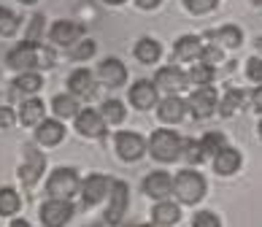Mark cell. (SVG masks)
<instances>
[{
	"instance_id": "obj_1",
	"label": "cell",
	"mask_w": 262,
	"mask_h": 227,
	"mask_svg": "<svg viewBox=\"0 0 262 227\" xmlns=\"http://www.w3.org/2000/svg\"><path fill=\"white\" fill-rule=\"evenodd\" d=\"M57 63L54 49L35 44V41H22L19 46H14L11 52L6 54V68L11 71H49Z\"/></svg>"
},
{
	"instance_id": "obj_2",
	"label": "cell",
	"mask_w": 262,
	"mask_h": 227,
	"mask_svg": "<svg viewBox=\"0 0 262 227\" xmlns=\"http://www.w3.org/2000/svg\"><path fill=\"white\" fill-rule=\"evenodd\" d=\"M206 190H208V184L203 179V173L192 171V168L176 173V179H173V195L184 205H198L206 197Z\"/></svg>"
},
{
	"instance_id": "obj_3",
	"label": "cell",
	"mask_w": 262,
	"mask_h": 227,
	"mask_svg": "<svg viewBox=\"0 0 262 227\" xmlns=\"http://www.w3.org/2000/svg\"><path fill=\"white\" fill-rule=\"evenodd\" d=\"M184 141L173 130H154L149 138V154L160 162H176L181 157Z\"/></svg>"
},
{
	"instance_id": "obj_4",
	"label": "cell",
	"mask_w": 262,
	"mask_h": 227,
	"mask_svg": "<svg viewBox=\"0 0 262 227\" xmlns=\"http://www.w3.org/2000/svg\"><path fill=\"white\" fill-rule=\"evenodd\" d=\"M79 190H81V179L73 168H57L46 181V192H49V197H57V200H71Z\"/></svg>"
},
{
	"instance_id": "obj_5",
	"label": "cell",
	"mask_w": 262,
	"mask_h": 227,
	"mask_svg": "<svg viewBox=\"0 0 262 227\" xmlns=\"http://www.w3.org/2000/svg\"><path fill=\"white\" fill-rule=\"evenodd\" d=\"M187 108L192 111L195 119H208V116H213V111L219 108L216 90H213L211 84L208 87H195V90L189 92V97H187Z\"/></svg>"
},
{
	"instance_id": "obj_6",
	"label": "cell",
	"mask_w": 262,
	"mask_h": 227,
	"mask_svg": "<svg viewBox=\"0 0 262 227\" xmlns=\"http://www.w3.org/2000/svg\"><path fill=\"white\" fill-rule=\"evenodd\" d=\"M43 168H46L43 152H38L35 146H25V149H22V165H19V181H22L27 190H30V187L38 184V179H41V173H43Z\"/></svg>"
},
{
	"instance_id": "obj_7",
	"label": "cell",
	"mask_w": 262,
	"mask_h": 227,
	"mask_svg": "<svg viewBox=\"0 0 262 227\" xmlns=\"http://www.w3.org/2000/svg\"><path fill=\"white\" fill-rule=\"evenodd\" d=\"M114 143H116V154H119L124 162H138L141 157L149 152V143L143 141L141 133H116Z\"/></svg>"
},
{
	"instance_id": "obj_8",
	"label": "cell",
	"mask_w": 262,
	"mask_h": 227,
	"mask_svg": "<svg viewBox=\"0 0 262 227\" xmlns=\"http://www.w3.org/2000/svg\"><path fill=\"white\" fill-rule=\"evenodd\" d=\"M127 205H130V187H127V181H111L105 222H108V224H119L124 211H127Z\"/></svg>"
},
{
	"instance_id": "obj_9",
	"label": "cell",
	"mask_w": 262,
	"mask_h": 227,
	"mask_svg": "<svg viewBox=\"0 0 262 227\" xmlns=\"http://www.w3.org/2000/svg\"><path fill=\"white\" fill-rule=\"evenodd\" d=\"M86 27L81 22H73V19H57V22L49 27V41L54 46H73L84 38Z\"/></svg>"
},
{
	"instance_id": "obj_10",
	"label": "cell",
	"mask_w": 262,
	"mask_h": 227,
	"mask_svg": "<svg viewBox=\"0 0 262 227\" xmlns=\"http://www.w3.org/2000/svg\"><path fill=\"white\" fill-rule=\"evenodd\" d=\"M73 216V203L71 200H57V197H49L41 205V222L43 227H65Z\"/></svg>"
},
{
	"instance_id": "obj_11",
	"label": "cell",
	"mask_w": 262,
	"mask_h": 227,
	"mask_svg": "<svg viewBox=\"0 0 262 227\" xmlns=\"http://www.w3.org/2000/svg\"><path fill=\"white\" fill-rule=\"evenodd\" d=\"M187 84H189V78L176 63L160 68L157 76H154V87L162 92H168V95H179L181 90H187Z\"/></svg>"
},
{
	"instance_id": "obj_12",
	"label": "cell",
	"mask_w": 262,
	"mask_h": 227,
	"mask_svg": "<svg viewBox=\"0 0 262 227\" xmlns=\"http://www.w3.org/2000/svg\"><path fill=\"white\" fill-rule=\"evenodd\" d=\"M105 122L100 111H95V108H81L79 114H76V130L79 135L84 138H92V141H98V138L105 135Z\"/></svg>"
},
{
	"instance_id": "obj_13",
	"label": "cell",
	"mask_w": 262,
	"mask_h": 227,
	"mask_svg": "<svg viewBox=\"0 0 262 227\" xmlns=\"http://www.w3.org/2000/svg\"><path fill=\"white\" fill-rule=\"evenodd\" d=\"M108 192H111V179L105 173H90L84 179V184H81L84 205H98Z\"/></svg>"
},
{
	"instance_id": "obj_14",
	"label": "cell",
	"mask_w": 262,
	"mask_h": 227,
	"mask_svg": "<svg viewBox=\"0 0 262 227\" xmlns=\"http://www.w3.org/2000/svg\"><path fill=\"white\" fill-rule=\"evenodd\" d=\"M68 92L73 97H79V100H92L95 92H98V87H95V76L86 71V68H79V71H73L68 76Z\"/></svg>"
},
{
	"instance_id": "obj_15",
	"label": "cell",
	"mask_w": 262,
	"mask_h": 227,
	"mask_svg": "<svg viewBox=\"0 0 262 227\" xmlns=\"http://www.w3.org/2000/svg\"><path fill=\"white\" fill-rule=\"evenodd\" d=\"M157 92H160V90L154 87V81L141 78V81H135V84L130 87L127 97H130L133 108H138V111H149V108L157 106Z\"/></svg>"
},
{
	"instance_id": "obj_16",
	"label": "cell",
	"mask_w": 262,
	"mask_h": 227,
	"mask_svg": "<svg viewBox=\"0 0 262 227\" xmlns=\"http://www.w3.org/2000/svg\"><path fill=\"white\" fill-rule=\"evenodd\" d=\"M143 195H149L151 200H165L173 195V176L168 171H154L143 179Z\"/></svg>"
},
{
	"instance_id": "obj_17",
	"label": "cell",
	"mask_w": 262,
	"mask_h": 227,
	"mask_svg": "<svg viewBox=\"0 0 262 227\" xmlns=\"http://www.w3.org/2000/svg\"><path fill=\"white\" fill-rule=\"evenodd\" d=\"M98 78L105 87H122L127 81V68L122 65V60H116V57H105L98 65Z\"/></svg>"
},
{
	"instance_id": "obj_18",
	"label": "cell",
	"mask_w": 262,
	"mask_h": 227,
	"mask_svg": "<svg viewBox=\"0 0 262 227\" xmlns=\"http://www.w3.org/2000/svg\"><path fill=\"white\" fill-rule=\"evenodd\" d=\"M203 52V41L198 35H181L176 44H173V63H189L198 60Z\"/></svg>"
},
{
	"instance_id": "obj_19",
	"label": "cell",
	"mask_w": 262,
	"mask_h": 227,
	"mask_svg": "<svg viewBox=\"0 0 262 227\" xmlns=\"http://www.w3.org/2000/svg\"><path fill=\"white\" fill-rule=\"evenodd\" d=\"M46 116V106L38 100V97H27V100H22V106H19L16 111V119L22 122L25 127H38L43 122Z\"/></svg>"
},
{
	"instance_id": "obj_20",
	"label": "cell",
	"mask_w": 262,
	"mask_h": 227,
	"mask_svg": "<svg viewBox=\"0 0 262 227\" xmlns=\"http://www.w3.org/2000/svg\"><path fill=\"white\" fill-rule=\"evenodd\" d=\"M241 162H244V157H241L238 149H232V146H225V149H219L213 154V171L219 176H232L241 168Z\"/></svg>"
},
{
	"instance_id": "obj_21",
	"label": "cell",
	"mask_w": 262,
	"mask_h": 227,
	"mask_svg": "<svg viewBox=\"0 0 262 227\" xmlns=\"http://www.w3.org/2000/svg\"><path fill=\"white\" fill-rule=\"evenodd\" d=\"M62 138H65V127L60 119H43L35 127V141L41 146H57L62 143Z\"/></svg>"
},
{
	"instance_id": "obj_22",
	"label": "cell",
	"mask_w": 262,
	"mask_h": 227,
	"mask_svg": "<svg viewBox=\"0 0 262 227\" xmlns=\"http://www.w3.org/2000/svg\"><path fill=\"white\" fill-rule=\"evenodd\" d=\"M184 114H187V100H181L179 95H168L165 100H160L157 106V116L162 122H181Z\"/></svg>"
},
{
	"instance_id": "obj_23",
	"label": "cell",
	"mask_w": 262,
	"mask_h": 227,
	"mask_svg": "<svg viewBox=\"0 0 262 227\" xmlns=\"http://www.w3.org/2000/svg\"><path fill=\"white\" fill-rule=\"evenodd\" d=\"M206 35L216 46H225V49H238L244 44V33H241V27H235V25H225V27H219V30H208Z\"/></svg>"
},
{
	"instance_id": "obj_24",
	"label": "cell",
	"mask_w": 262,
	"mask_h": 227,
	"mask_svg": "<svg viewBox=\"0 0 262 227\" xmlns=\"http://www.w3.org/2000/svg\"><path fill=\"white\" fill-rule=\"evenodd\" d=\"M133 54H135V60H138V63L154 65L160 60V54H162V46H160V41H154V38H141V41L135 44Z\"/></svg>"
},
{
	"instance_id": "obj_25",
	"label": "cell",
	"mask_w": 262,
	"mask_h": 227,
	"mask_svg": "<svg viewBox=\"0 0 262 227\" xmlns=\"http://www.w3.org/2000/svg\"><path fill=\"white\" fill-rule=\"evenodd\" d=\"M52 111H54L57 119H76V114H79V97L54 95L52 97Z\"/></svg>"
},
{
	"instance_id": "obj_26",
	"label": "cell",
	"mask_w": 262,
	"mask_h": 227,
	"mask_svg": "<svg viewBox=\"0 0 262 227\" xmlns=\"http://www.w3.org/2000/svg\"><path fill=\"white\" fill-rule=\"evenodd\" d=\"M151 219L160 222V224L173 227V224H179V219H181V209L176 203H170V200H160L157 205H154V211H151Z\"/></svg>"
},
{
	"instance_id": "obj_27",
	"label": "cell",
	"mask_w": 262,
	"mask_h": 227,
	"mask_svg": "<svg viewBox=\"0 0 262 227\" xmlns=\"http://www.w3.org/2000/svg\"><path fill=\"white\" fill-rule=\"evenodd\" d=\"M14 87L22 95H35L43 87V76H41V71H22L14 78Z\"/></svg>"
},
{
	"instance_id": "obj_28",
	"label": "cell",
	"mask_w": 262,
	"mask_h": 227,
	"mask_svg": "<svg viewBox=\"0 0 262 227\" xmlns=\"http://www.w3.org/2000/svg\"><path fill=\"white\" fill-rule=\"evenodd\" d=\"M244 100H246V92L238 90V87H230V90L225 92V97L219 100V114L222 116H232L241 106H244Z\"/></svg>"
},
{
	"instance_id": "obj_29",
	"label": "cell",
	"mask_w": 262,
	"mask_h": 227,
	"mask_svg": "<svg viewBox=\"0 0 262 227\" xmlns=\"http://www.w3.org/2000/svg\"><path fill=\"white\" fill-rule=\"evenodd\" d=\"M100 114H103V119L108 122V125H119V122H124V116H127L124 103L116 100V97H108V100L100 106Z\"/></svg>"
},
{
	"instance_id": "obj_30",
	"label": "cell",
	"mask_w": 262,
	"mask_h": 227,
	"mask_svg": "<svg viewBox=\"0 0 262 227\" xmlns=\"http://www.w3.org/2000/svg\"><path fill=\"white\" fill-rule=\"evenodd\" d=\"M19 205H22L19 192L11 190V187H3L0 190V216H14L19 211Z\"/></svg>"
},
{
	"instance_id": "obj_31",
	"label": "cell",
	"mask_w": 262,
	"mask_h": 227,
	"mask_svg": "<svg viewBox=\"0 0 262 227\" xmlns=\"http://www.w3.org/2000/svg\"><path fill=\"white\" fill-rule=\"evenodd\" d=\"M187 78L195 87H208L213 78H216V68L213 65H206V63H200V65H192V71L187 73Z\"/></svg>"
},
{
	"instance_id": "obj_32",
	"label": "cell",
	"mask_w": 262,
	"mask_h": 227,
	"mask_svg": "<svg viewBox=\"0 0 262 227\" xmlns=\"http://www.w3.org/2000/svg\"><path fill=\"white\" fill-rule=\"evenodd\" d=\"M200 146H203V154L206 157H213L219 149H225L227 143H225V135H222L219 130H211V133H206L200 138Z\"/></svg>"
},
{
	"instance_id": "obj_33",
	"label": "cell",
	"mask_w": 262,
	"mask_h": 227,
	"mask_svg": "<svg viewBox=\"0 0 262 227\" xmlns=\"http://www.w3.org/2000/svg\"><path fill=\"white\" fill-rule=\"evenodd\" d=\"M95 52H98V44H95L92 38H84V41H79V44L71 46L68 57H71V60H90Z\"/></svg>"
},
{
	"instance_id": "obj_34",
	"label": "cell",
	"mask_w": 262,
	"mask_h": 227,
	"mask_svg": "<svg viewBox=\"0 0 262 227\" xmlns=\"http://www.w3.org/2000/svg\"><path fill=\"white\" fill-rule=\"evenodd\" d=\"M19 30V16H14L8 8H0V35L3 38H11Z\"/></svg>"
},
{
	"instance_id": "obj_35",
	"label": "cell",
	"mask_w": 262,
	"mask_h": 227,
	"mask_svg": "<svg viewBox=\"0 0 262 227\" xmlns=\"http://www.w3.org/2000/svg\"><path fill=\"white\" fill-rule=\"evenodd\" d=\"M181 157H184V160H187L189 165H195V162H203V160H206V154H203L200 141H184Z\"/></svg>"
},
{
	"instance_id": "obj_36",
	"label": "cell",
	"mask_w": 262,
	"mask_h": 227,
	"mask_svg": "<svg viewBox=\"0 0 262 227\" xmlns=\"http://www.w3.org/2000/svg\"><path fill=\"white\" fill-rule=\"evenodd\" d=\"M184 6H187L189 14L203 16V14H211L213 8L219 6V0H184Z\"/></svg>"
},
{
	"instance_id": "obj_37",
	"label": "cell",
	"mask_w": 262,
	"mask_h": 227,
	"mask_svg": "<svg viewBox=\"0 0 262 227\" xmlns=\"http://www.w3.org/2000/svg\"><path fill=\"white\" fill-rule=\"evenodd\" d=\"M192 227H222V222L213 211H198L192 216Z\"/></svg>"
},
{
	"instance_id": "obj_38",
	"label": "cell",
	"mask_w": 262,
	"mask_h": 227,
	"mask_svg": "<svg viewBox=\"0 0 262 227\" xmlns=\"http://www.w3.org/2000/svg\"><path fill=\"white\" fill-rule=\"evenodd\" d=\"M198 60L206 63V65H219L222 63V49L219 46H203V52H200Z\"/></svg>"
},
{
	"instance_id": "obj_39",
	"label": "cell",
	"mask_w": 262,
	"mask_h": 227,
	"mask_svg": "<svg viewBox=\"0 0 262 227\" xmlns=\"http://www.w3.org/2000/svg\"><path fill=\"white\" fill-rule=\"evenodd\" d=\"M246 76L251 78V81L262 84V57H251V60L246 63Z\"/></svg>"
},
{
	"instance_id": "obj_40",
	"label": "cell",
	"mask_w": 262,
	"mask_h": 227,
	"mask_svg": "<svg viewBox=\"0 0 262 227\" xmlns=\"http://www.w3.org/2000/svg\"><path fill=\"white\" fill-rule=\"evenodd\" d=\"M41 30H43V16H41V14H35V16H33V22H30V33H27L25 41L41 44Z\"/></svg>"
},
{
	"instance_id": "obj_41",
	"label": "cell",
	"mask_w": 262,
	"mask_h": 227,
	"mask_svg": "<svg viewBox=\"0 0 262 227\" xmlns=\"http://www.w3.org/2000/svg\"><path fill=\"white\" fill-rule=\"evenodd\" d=\"M14 122H16V116H14V111H11V108L0 106V127H3V130H11V127H14Z\"/></svg>"
},
{
	"instance_id": "obj_42",
	"label": "cell",
	"mask_w": 262,
	"mask_h": 227,
	"mask_svg": "<svg viewBox=\"0 0 262 227\" xmlns=\"http://www.w3.org/2000/svg\"><path fill=\"white\" fill-rule=\"evenodd\" d=\"M162 0H135V6L143 8V11H154V8H160Z\"/></svg>"
},
{
	"instance_id": "obj_43",
	"label": "cell",
	"mask_w": 262,
	"mask_h": 227,
	"mask_svg": "<svg viewBox=\"0 0 262 227\" xmlns=\"http://www.w3.org/2000/svg\"><path fill=\"white\" fill-rule=\"evenodd\" d=\"M251 106H254V108H257V111L262 114V84L257 87V90H254V92H251Z\"/></svg>"
},
{
	"instance_id": "obj_44",
	"label": "cell",
	"mask_w": 262,
	"mask_h": 227,
	"mask_svg": "<svg viewBox=\"0 0 262 227\" xmlns=\"http://www.w3.org/2000/svg\"><path fill=\"white\" fill-rule=\"evenodd\" d=\"M11 227H30V222H27V219H14Z\"/></svg>"
},
{
	"instance_id": "obj_45",
	"label": "cell",
	"mask_w": 262,
	"mask_h": 227,
	"mask_svg": "<svg viewBox=\"0 0 262 227\" xmlns=\"http://www.w3.org/2000/svg\"><path fill=\"white\" fill-rule=\"evenodd\" d=\"M103 3H105V6H122L124 0H103Z\"/></svg>"
},
{
	"instance_id": "obj_46",
	"label": "cell",
	"mask_w": 262,
	"mask_h": 227,
	"mask_svg": "<svg viewBox=\"0 0 262 227\" xmlns=\"http://www.w3.org/2000/svg\"><path fill=\"white\" fill-rule=\"evenodd\" d=\"M138 227H168V224H160V222H151V224H138Z\"/></svg>"
},
{
	"instance_id": "obj_47",
	"label": "cell",
	"mask_w": 262,
	"mask_h": 227,
	"mask_svg": "<svg viewBox=\"0 0 262 227\" xmlns=\"http://www.w3.org/2000/svg\"><path fill=\"white\" fill-rule=\"evenodd\" d=\"M19 3H22V6H35L38 0H19Z\"/></svg>"
},
{
	"instance_id": "obj_48",
	"label": "cell",
	"mask_w": 262,
	"mask_h": 227,
	"mask_svg": "<svg viewBox=\"0 0 262 227\" xmlns=\"http://www.w3.org/2000/svg\"><path fill=\"white\" fill-rule=\"evenodd\" d=\"M257 135L262 138V119H259V125H257Z\"/></svg>"
},
{
	"instance_id": "obj_49",
	"label": "cell",
	"mask_w": 262,
	"mask_h": 227,
	"mask_svg": "<svg viewBox=\"0 0 262 227\" xmlns=\"http://www.w3.org/2000/svg\"><path fill=\"white\" fill-rule=\"evenodd\" d=\"M257 49H259V52H262V38H257Z\"/></svg>"
},
{
	"instance_id": "obj_50",
	"label": "cell",
	"mask_w": 262,
	"mask_h": 227,
	"mask_svg": "<svg viewBox=\"0 0 262 227\" xmlns=\"http://www.w3.org/2000/svg\"><path fill=\"white\" fill-rule=\"evenodd\" d=\"M259 6H262V0H259Z\"/></svg>"
}]
</instances>
